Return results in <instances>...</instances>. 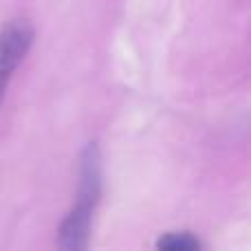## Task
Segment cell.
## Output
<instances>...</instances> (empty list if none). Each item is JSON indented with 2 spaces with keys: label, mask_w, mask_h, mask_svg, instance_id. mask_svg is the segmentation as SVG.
I'll list each match as a JSON object with an SVG mask.
<instances>
[{
  "label": "cell",
  "mask_w": 251,
  "mask_h": 251,
  "mask_svg": "<svg viewBox=\"0 0 251 251\" xmlns=\"http://www.w3.org/2000/svg\"><path fill=\"white\" fill-rule=\"evenodd\" d=\"M35 31L29 20H11L0 31V86L7 88L11 75L22 64L25 55L33 44Z\"/></svg>",
  "instance_id": "6da1fadb"
},
{
  "label": "cell",
  "mask_w": 251,
  "mask_h": 251,
  "mask_svg": "<svg viewBox=\"0 0 251 251\" xmlns=\"http://www.w3.org/2000/svg\"><path fill=\"white\" fill-rule=\"evenodd\" d=\"M101 196V154L97 141L84 146L79 154V187H77V203L95 212Z\"/></svg>",
  "instance_id": "7a4b0ae2"
},
{
  "label": "cell",
  "mask_w": 251,
  "mask_h": 251,
  "mask_svg": "<svg viewBox=\"0 0 251 251\" xmlns=\"http://www.w3.org/2000/svg\"><path fill=\"white\" fill-rule=\"evenodd\" d=\"M93 209L73 205L66 218L57 229V247L66 251H84L88 249L91 240V225H93Z\"/></svg>",
  "instance_id": "3957f363"
},
{
  "label": "cell",
  "mask_w": 251,
  "mask_h": 251,
  "mask_svg": "<svg viewBox=\"0 0 251 251\" xmlns=\"http://www.w3.org/2000/svg\"><path fill=\"white\" fill-rule=\"evenodd\" d=\"M156 249L165 251H196L201 249V240L192 231H170L156 240Z\"/></svg>",
  "instance_id": "277c9868"
},
{
  "label": "cell",
  "mask_w": 251,
  "mask_h": 251,
  "mask_svg": "<svg viewBox=\"0 0 251 251\" xmlns=\"http://www.w3.org/2000/svg\"><path fill=\"white\" fill-rule=\"evenodd\" d=\"M4 91H7V88H4V86H0V101H2V97H4Z\"/></svg>",
  "instance_id": "5b68a950"
}]
</instances>
